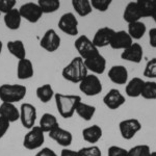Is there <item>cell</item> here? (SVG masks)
Masks as SVG:
<instances>
[{"instance_id": "1", "label": "cell", "mask_w": 156, "mask_h": 156, "mask_svg": "<svg viewBox=\"0 0 156 156\" xmlns=\"http://www.w3.org/2000/svg\"><path fill=\"white\" fill-rule=\"evenodd\" d=\"M62 75L64 79L73 83H80V81L87 76V69L81 57H74L66 67L62 69Z\"/></svg>"}, {"instance_id": "2", "label": "cell", "mask_w": 156, "mask_h": 156, "mask_svg": "<svg viewBox=\"0 0 156 156\" xmlns=\"http://www.w3.org/2000/svg\"><path fill=\"white\" fill-rule=\"evenodd\" d=\"M54 99L58 114L64 119L72 118L78 103L81 102V97L78 95H65L60 93H56L54 95Z\"/></svg>"}, {"instance_id": "3", "label": "cell", "mask_w": 156, "mask_h": 156, "mask_svg": "<svg viewBox=\"0 0 156 156\" xmlns=\"http://www.w3.org/2000/svg\"><path fill=\"white\" fill-rule=\"evenodd\" d=\"M27 89L22 84H2L0 85V100L3 103H15L22 101L26 96Z\"/></svg>"}, {"instance_id": "4", "label": "cell", "mask_w": 156, "mask_h": 156, "mask_svg": "<svg viewBox=\"0 0 156 156\" xmlns=\"http://www.w3.org/2000/svg\"><path fill=\"white\" fill-rule=\"evenodd\" d=\"M45 143V133L39 126H34L28 130L23 138V146L27 150H37Z\"/></svg>"}, {"instance_id": "5", "label": "cell", "mask_w": 156, "mask_h": 156, "mask_svg": "<svg viewBox=\"0 0 156 156\" xmlns=\"http://www.w3.org/2000/svg\"><path fill=\"white\" fill-rule=\"evenodd\" d=\"M74 47L77 50L79 57H81L83 60L100 53L97 47L93 44L92 40H90L87 36L78 37L74 43Z\"/></svg>"}, {"instance_id": "6", "label": "cell", "mask_w": 156, "mask_h": 156, "mask_svg": "<svg viewBox=\"0 0 156 156\" xmlns=\"http://www.w3.org/2000/svg\"><path fill=\"white\" fill-rule=\"evenodd\" d=\"M79 90L87 96H96L102 92V83L100 78L94 74H87L79 83Z\"/></svg>"}, {"instance_id": "7", "label": "cell", "mask_w": 156, "mask_h": 156, "mask_svg": "<svg viewBox=\"0 0 156 156\" xmlns=\"http://www.w3.org/2000/svg\"><path fill=\"white\" fill-rule=\"evenodd\" d=\"M20 121H21L22 126L26 129H31L32 127L36 126L37 121V108L34 105L30 103H22L20 107Z\"/></svg>"}, {"instance_id": "8", "label": "cell", "mask_w": 156, "mask_h": 156, "mask_svg": "<svg viewBox=\"0 0 156 156\" xmlns=\"http://www.w3.org/2000/svg\"><path fill=\"white\" fill-rule=\"evenodd\" d=\"M19 12L21 15L22 19H25L29 23H37L42 18L43 14L41 7L37 3L34 2H26L22 4L19 9Z\"/></svg>"}, {"instance_id": "9", "label": "cell", "mask_w": 156, "mask_h": 156, "mask_svg": "<svg viewBox=\"0 0 156 156\" xmlns=\"http://www.w3.org/2000/svg\"><path fill=\"white\" fill-rule=\"evenodd\" d=\"M58 28L64 34L68 36H77L78 30V20L73 12H66L58 20Z\"/></svg>"}, {"instance_id": "10", "label": "cell", "mask_w": 156, "mask_h": 156, "mask_svg": "<svg viewBox=\"0 0 156 156\" xmlns=\"http://www.w3.org/2000/svg\"><path fill=\"white\" fill-rule=\"evenodd\" d=\"M119 129L122 137L129 140L142 129V124L137 119H126L120 122Z\"/></svg>"}, {"instance_id": "11", "label": "cell", "mask_w": 156, "mask_h": 156, "mask_svg": "<svg viewBox=\"0 0 156 156\" xmlns=\"http://www.w3.org/2000/svg\"><path fill=\"white\" fill-rule=\"evenodd\" d=\"M60 37L54 29H48L40 41V46L47 52H55L60 47Z\"/></svg>"}, {"instance_id": "12", "label": "cell", "mask_w": 156, "mask_h": 156, "mask_svg": "<svg viewBox=\"0 0 156 156\" xmlns=\"http://www.w3.org/2000/svg\"><path fill=\"white\" fill-rule=\"evenodd\" d=\"M133 44V40L131 37L128 34L127 31L125 30H119V31H115L114 36L112 37L109 46L112 49H127L129 46H131Z\"/></svg>"}, {"instance_id": "13", "label": "cell", "mask_w": 156, "mask_h": 156, "mask_svg": "<svg viewBox=\"0 0 156 156\" xmlns=\"http://www.w3.org/2000/svg\"><path fill=\"white\" fill-rule=\"evenodd\" d=\"M48 135L51 140H53L55 143H57L59 146H62L64 148H68L72 144V140H73L72 133L69 130L64 129V128H62L60 126L55 128L51 132H49Z\"/></svg>"}, {"instance_id": "14", "label": "cell", "mask_w": 156, "mask_h": 156, "mask_svg": "<svg viewBox=\"0 0 156 156\" xmlns=\"http://www.w3.org/2000/svg\"><path fill=\"white\" fill-rule=\"evenodd\" d=\"M103 102L109 109L115 110L126 102V99L119 90L112 89L103 97Z\"/></svg>"}, {"instance_id": "15", "label": "cell", "mask_w": 156, "mask_h": 156, "mask_svg": "<svg viewBox=\"0 0 156 156\" xmlns=\"http://www.w3.org/2000/svg\"><path fill=\"white\" fill-rule=\"evenodd\" d=\"M115 34V30L109 27H102V28L98 29L95 34L94 37H93L92 42L95 46L99 48H103V47H106L110 44L112 41V37Z\"/></svg>"}, {"instance_id": "16", "label": "cell", "mask_w": 156, "mask_h": 156, "mask_svg": "<svg viewBox=\"0 0 156 156\" xmlns=\"http://www.w3.org/2000/svg\"><path fill=\"white\" fill-rule=\"evenodd\" d=\"M84 65L87 67V71L94 73V75L103 74L106 69V59L101 54H97L93 57H90L87 59H84Z\"/></svg>"}, {"instance_id": "17", "label": "cell", "mask_w": 156, "mask_h": 156, "mask_svg": "<svg viewBox=\"0 0 156 156\" xmlns=\"http://www.w3.org/2000/svg\"><path fill=\"white\" fill-rule=\"evenodd\" d=\"M143 56H144L143 47L138 43H133L131 46H129L127 49L123 50L122 54H121L122 59L135 62V64H138V62H142Z\"/></svg>"}, {"instance_id": "18", "label": "cell", "mask_w": 156, "mask_h": 156, "mask_svg": "<svg viewBox=\"0 0 156 156\" xmlns=\"http://www.w3.org/2000/svg\"><path fill=\"white\" fill-rule=\"evenodd\" d=\"M108 78L115 84H126L128 81V71L124 66L117 65V66H114L109 69Z\"/></svg>"}, {"instance_id": "19", "label": "cell", "mask_w": 156, "mask_h": 156, "mask_svg": "<svg viewBox=\"0 0 156 156\" xmlns=\"http://www.w3.org/2000/svg\"><path fill=\"white\" fill-rule=\"evenodd\" d=\"M0 117L14 123L20 119V110L12 103H3L0 104Z\"/></svg>"}, {"instance_id": "20", "label": "cell", "mask_w": 156, "mask_h": 156, "mask_svg": "<svg viewBox=\"0 0 156 156\" xmlns=\"http://www.w3.org/2000/svg\"><path fill=\"white\" fill-rule=\"evenodd\" d=\"M34 70L31 60L28 58H24L18 62L17 66V76L20 80H26L34 76Z\"/></svg>"}, {"instance_id": "21", "label": "cell", "mask_w": 156, "mask_h": 156, "mask_svg": "<svg viewBox=\"0 0 156 156\" xmlns=\"http://www.w3.org/2000/svg\"><path fill=\"white\" fill-rule=\"evenodd\" d=\"M142 14H140V11L138 9L137 2H129L127 4L126 7H125L124 14H123V19L127 22L128 24L133 23V22H137L142 19Z\"/></svg>"}, {"instance_id": "22", "label": "cell", "mask_w": 156, "mask_h": 156, "mask_svg": "<svg viewBox=\"0 0 156 156\" xmlns=\"http://www.w3.org/2000/svg\"><path fill=\"white\" fill-rule=\"evenodd\" d=\"M145 81L140 77H133L131 80L126 84L125 92L128 97L137 98L142 95L143 87H144Z\"/></svg>"}, {"instance_id": "23", "label": "cell", "mask_w": 156, "mask_h": 156, "mask_svg": "<svg viewBox=\"0 0 156 156\" xmlns=\"http://www.w3.org/2000/svg\"><path fill=\"white\" fill-rule=\"evenodd\" d=\"M4 24H5L6 28L11 30H17L20 28L22 22V17L19 12V9H14L11 12L4 14L3 18Z\"/></svg>"}, {"instance_id": "24", "label": "cell", "mask_w": 156, "mask_h": 156, "mask_svg": "<svg viewBox=\"0 0 156 156\" xmlns=\"http://www.w3.org/2000/svg\"><path fill=\"white\" fill-rule=\"evenodd\" d=\"M103 131L102 128L98 125H92L90 127H87L82 130V137L85 142L90 143V144H96L99 142L100 138L102 137Z\"/></svg>"}, {"instance_id": "25", "label": "cell", "mask_w": 156, "mask_h": 156, "mask_svg": "<svg viewBox=\"0 0 156 156\" xmlns=\"http://www.w3.org/2000/svg\"><path fill=\"white\" fill-rule=\"evenodd\" d=\"M58 126L59 124L56 117L52 114H49V112H46V114L43 115L39 123V127L44 131V133L51 132L52 130H54Z\"/></svg>"}, {"instance_id": "26", "label": "cell", "mask_w": 156, "mask_h": 156, "mask_svg": "<svg viewBox=\"0 0 156 156\" xmlns=\"http://www.w3.org/2000/svg\"><path fill=\"white\" fill-rule=\"evenodd\" d=\"M7 50L9 53L14 55L17 59L21 60L26 58V50H25L24 43L21 40H14L7 43Z\"/></svg>"}, {"instance_id": "27", "label": "cell", "mask_w": 156, "mask_h": 156, "mask_svg": "<svg viewBox=\"0 0 156 156\" xmlns=\"http://www.w3.org/2000/svg\"><path fill=\"white\" fill-rule=\"evenodd\" d=\"M75 112H76L82 120L90 121L93 119V117L95 115L96 107L93 106V105L87 104V103H83L81 101V102L78 103V105L76 106V109H75Z\"/></svg>"}, {"instance_id": "28", "label": "cell", "mask_w": 156, "mask_h": 156, "mask_svg": "<svg viewBox=\"0 0 156 156\" xmlns=\"http://www.w3.org/2000/svg\"><path fill=\"white\" fill-rule=\"evenodd\" d=\"M72 6L80 17H87L92 12L93 7L90 0H72Z\"/></svg>"}, {"instance_id": "29", "label": "cell", "mask_w": 156, "mask_h": 156, "mask_svg": "<svg viewBox=\"0 0 156 156\" xmlns=\"http://www.w3.org/2000/svg\"><path fill=\"white\" fill-rule=\"evenodd\" d=\"M146 30H147V27H146L145 23L140 21L137 22H133V23L128 24V34L131 37L132 40H140L144 34H146Z\"/></svg>"}, {"instance_id": "30", "label": "cell", "mask_w": 156, "mask_h": 156, "mask_svg": "<svg viewBox=\"0 0 156 156\" xmlns=\"http://www.w3.org/2000/svg\"><path fill=\"white\" fill-rule=\"evenodd\" d=\"M36 94L37 99L40 100L42 103H48L51 101V99L54 97V90L53 87H51V84H43L41 87H39L36 90Z\"/></svg>"}, {"instance_id": "31", "label": "cell", "mask_w": 156, "mask_h": 156, "mask_svg": "<svg viewBox=\"0 0 156 156\" xmlns=\"http://www.w3.org/2000/svg\"><path fill=\"white\" fill-rule=\"evenodd\" d=\"M37 4L41 7L43 14H52L60 7V1L58 0H39Z\"/></svg>"}, {"instance_id": "32", "label": "cell", "mask_w": 156, "mask_h": 156, "mask_svg": "<svg viewBox=\"0 0 156 156\" xmlns=\"http://www.w3.org/2000/svg\"><path fill=\"white\" fill-rule=\"evenodd\" d=\"M136 2L143 18L151 17L153 9H154L155 0H137Z\"/></svg>"}, {"instance_id": "33", "label": "cell", "mask_w": 156, "mask_h": 156, "mask_svg": "<svg viewBox=\"0 0 156 156\" xmlns=\"http://www.w3.org/2000/svg\"><path fill=\"white\" fill-rule=\"evenodd\" d=\"M140 96L148 100L156 99V82L145 81V84H144V87H143V92Z\"/></svg>"}, {"instance_id": "34", "label": "cell", "mask_w": 156, "mask_h": 156, "mask_svg": "<svg viewBox=\"0 0 156 156\" xmlns=\"http://www.w3.org/2000/svg\"><path fill=\"white\" fill-rule=\"evenodd\" d=\"M151 150L148 145H137L127 151V156H150Z\"/></svg>"}, {"instance_id": "35", "label": "cell", "mask_w": 156, "mask_h": 156, "mask_svg": "<svg viewBox=\"0 0 156 156\" xmlns=\"http://www.w3.org/2000/svg\"><path fill=\"white\" fill-rule=\"evenodd\" d=\"M78 156H102V152L97 146H90V147H83L77 151Z\"/></svg>"}, {"instance_id": "36", "label": "cell", "mask_w": 156, "mask_h": 156, "mask_svg": "<svg viewBox=\"0 0 156 156\" xmlns=\"http://www.w3.org/2000/svg\"><path fill=\"white\" fill-rule=\"evenodd\" d=\"M144 76L148 78H156V57L147 62L144 70Z\"/></svg>"}, {"instance_id": "37", "label": "cell", "mask_w": 156, "mask_h": 156, "mask_svg": "<svg viewBox=\"0 0 156 156\" xmlns=\"http://www.w3.org/2000/svg\"><path fill=\"white\" fill-rule=\"evenodd\" d=\"M112 4V0H92L90 5L98 12H106Z\"/></svg>"}, {"instance_id": "38", "label": "cell", "mask_w": 156, "mask_h": 156, "mask_svg": "<svg viewBox=\"0 0 156 156\" xmlns=\"http://www.w3.org/2000/svg\"><path fill=\"white\" fill-rule=\"evenodd\" d=\"M15 5H16V0H0V12L6 14L14 9Z\"/></svg>"}, {"instance_id": "39", "label": "cell", "mask_w": 156, "mask_h": 156, "mask_svg": "<svg viewBox=\"0 0 156 156\" xmlns=\"http://www.w3.org/2000/svg\"><path fill=\"white\" fill-rule=\"evenodd\" d=\"M107 156H127V150L119 146H110L108 148Z\"/></svg>"}, {"instance_id": "40", "label": "cell", "mask_w": 156, "mask_h": 156, "mask_svg": "<svg viewBox=\"0 0 156 156\" xmlns=\"http://www.w3.org/2000/svg\"><path fill=\"white\" fill-rule=\"evenodd\" d=\"M9 125H11V123L9 121L0 117V138H2L6 134V132L9 129Z\"/></svg>"}, {"instance_id": "41", "label": "cell", "mask_w": 156, "mask_h": 156, "mask_svg": "<svg viewBox=\"0 0 156 156\" xmlns=\"http://www.w3.org/2000/svg\"><path fill=\"white\" fill-rule=\"evenodd\" d=\"M34 156H58V155H57L52 149L45 147V148H42Z\"/></svg>"}, {"instance_id": "42", "label": "cell", "mask_w": 156, "mask_h": 156, "mask_svg": "<svg viewBox=\"0 0 156 156\" xmlns=\"http://www.w3.org/2000/svg\"><path fill=\"white\" fill-rule=\"evenodd\" d=\"M149 42L153 48H156V27L150 29L149 31Z\"/></svg>"}, {"instance_id": "43", "label": "cell", "mask_w": 156, "mask_h": 156, "mask_svg": "<svg viewBox=\"0 0 156 156\" xmlns=\"http://www.w3.org/2000/svg\"><path fill=\"white\" fill-rule=\"evenodd\" d=\"M60 156H78L77 151L68 149V148H64L60 152Z\"/></svg>"}, {"instance_id": "44", "label": "cell", "mask_w": 156, "mask_h": 156, "mask_svg": "<svg viewBox=\"0 0 156 156\" xmlns=\"http://www.w3.org/2000/svg\"><path fill=\"white\" fill-rule=\"evenodd\" d=\"M151 18L154 20V22L156 23V0H155V3H154V9H153L152 15H151Z\"/></svg>"}, {"instance_id": "45", "label": "cell", "mask_w": 156, "mask_h": 156, "mask_svg": "<svg viewBox=\"0 0 156 156\" xmlns=\"http://www.w3.org/2000/svg\"><path fill=\"white\" fill-rule=\"evenodd\" d=\"M2 48H3V44H2V42L0 41V54H1V52H2Z\"/></svg>"}, {"instance_id": "46", "label": "cell", "mask_w": 156, "mask_h": 156, "mask_svg": "<svg viewBox=\"0 0 156 156\" xmlns=\"http://www.w3.org/2000/svg\"><path fill=\"white\" fill-rule=\"evenodd\" d=\"M150 156H156V152H151Z\"/></svg>"}, {"instance_id": "47", "label": "cell", "mask_w": 156, "mask_h": 156, "mask_svg": "<svg viewBox=\"0 0 156 156\" xmlns=\"http://www.w3.org/2000/svg\"><path fill=\"white\" fill-rule=\"evenodd\" d=\"M0 15H1V12H0Z\"/></svg>"}]
</instances>
